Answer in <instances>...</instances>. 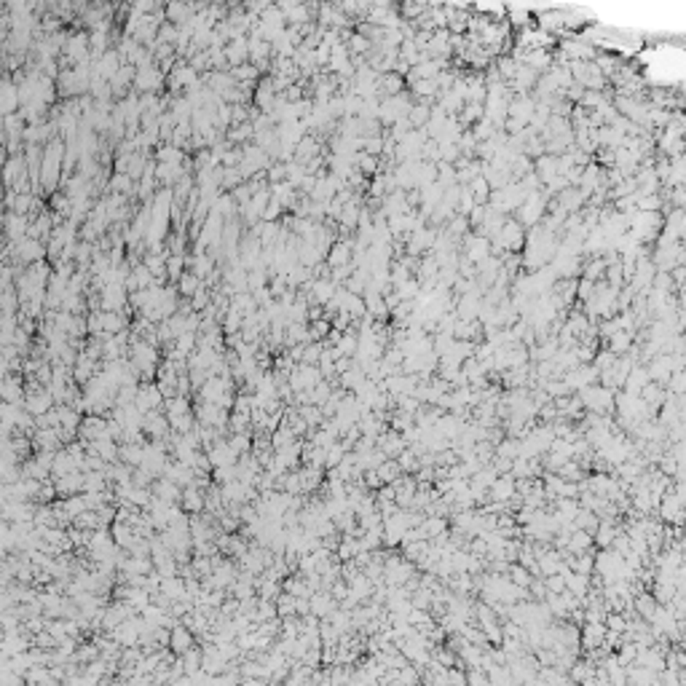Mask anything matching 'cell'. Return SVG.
Listing matches in <instances>:
<instances>
[{"mask_svg":"<svg viewBox=\"0 0 686 686\" xmlns=\"http://www.w3.org/2000/svg\"><path fill=\"white\" fill-rule=\"evenodd\" d=\"M65 172V143L59 137L49 140V145L43 147V158H41V174H38V188L54 191L62 180Z\"/></svg>","mask_w":686,"mask_h":686,"instance_id":"cell-1","label":"cell"},{"mask_svg":"<svg viewBox=\"0 0 686 686\" xmlns=\"http://www.w3.org/2000/svg\"><path fill=\"white\" fill-rule=\"evenodd\" d=\"M156 362H158V351L150 341H134L132 343V368L140 370L143 375H153L156 370Z\"/></svg>","mask_w":686,"mask_h":686,"instance_id":"cell-2","label":"cell"},{"mask_svg":"<svg viewBox=\"0 0 686 686\" xmlns=\"http://www.w3.org/2000/svg\"><path fill=\"white\" fill-rule=\"evenodd\" d=\"M126 287L123 284H105L102 287V303L99 311H110V314H121L126 306Z\"/></svg>","mask_w":686,"mask_h":686,"instance_id":"cell-3","label":"cell"},{"mask_svg":"<svg viewBox=\"0 0 686 686\" xmlns=\"http://www.w3.org/2000/svg\"><path fill=\"white\" fill-rule=\"evenodd\" d=\"M164 78L167 75L153 65V67H145V70H134V83L132 86H137V92H143V94H156L161 89Z\"/></svg>","mask_w":686,"mask_h":686,"instance_id":"cell-4","label":"cell"},{"mask_svg":"<svg viewBox=\"0 0 686 686\" xmlns=\"http://www.w3.org/2000/svg\"><path fill=\"white\" fill-rule=\"evenodd\" d=\"M121 65H123V59H121V54H118V49H107L97 59V65H92V75H97L102 81H110L113 75L121 70Z\"/></svg>","mask_w":686,"mask_h":686,"instance_id":"cell-5","label":"cell"},{"mask_svg":"<svg viewBox=\"0 0 686 686\" xmlns=\"http://www.w3.org/2000/svg\"><path fill=\"white\" fill-rule=\"evenodd\" d=\"M351 255H354V239H335L324 258H327L330 269H341V266L351 263Z\"/></svg>","mask_w":686,"mask_h":686,"instance_id":"cell-6","label":"cell"},{"mask_svg":"<svg viewBox=\"0 0 686 686\" xmlns=\"http://www.w3.org/2000/svg\"><path fill=\"white\" fill-rule=\"evenodd\" d=\"M14 255L22 260V263H41L43 258H46V247H43V242H38V239H22V242H17L14 245Z\"/></svg>","mask_w":686,"mask_h":686,"instance_id":"cell-7","label":"cell"},{"mask_svg":"<svg viewBox=\"0 0 686 686\" xmlns=\"http://www.w3.org/2000/svg\"><path fill=\"white\" fill-rule=\"evenodd\" d=\"M169 89L172 92H180V89H194L198 83V73L191 67V65H185V62H180V65H174L169 73Z\"/></svg>","mask_w":686,"mask_h":686,"instance_id":"cell-8","label":"cell"},{"mask_svg":"<svg viewBox=\"0 0 686 686\" xmlns=\"http://www.w3.org/2000/svg\"><path fill=\"white\" fill-rule=\"evenodd\" d=\"M222 56H225V65H228V67H236V65H245V62H249L247 35L245 38H236V41H228V43L222 46Z\"/></svg>","mask_w":686,"mask_h":686,"instance_id":"cell-9","label":"cell"},{"mask_svg":"<svg viewBox=\"0 0 686 686\" xmlns=\"http://www.w3.org/2000/svg\"><path fill=\"white\" fill-rule=\"evenodd\" d=\"M17 107H19V89H17V83L3 81L0 83V118L14 116Z\"/></svg>","mask_w":686,"mask_h":686,"instance_id":"cell-10","label":"cell"},{"mask_svg":"<svg viewBox=\"0 0 686 686\" xmlns=\"http://www.w3.org/2000/svg\"><path fill=\"white\" fill-rule=\"evenodd\" d=\"M161 402H164V397L158 392V386L145 384V386H140V389L134 392V408H137V410H156Z\"/></svg>","mask_w":686,"mask_h":686,"instance_id":"cell-11","label":"cell"},{"mask_svg":"<svg viewBox=\"0 0 686 686\" xmlns=\"http://www.w3.org/2000/svg\"><path fill=\"white\" fill-rule=\"evenodd\" d=\"M3 225H6V233H8V239L17 245V242H22V239H27V231H30V218L27 215H17V212H11L6 220H3Z\"/></svg>","mask_w":686,"mask_h":686,"instance_id":"cell-12","label":"cell"},{"mask_svg":"<svg viewBox=\"0 0 686 686\" xmlns=\"http://www.w3.org/2000/svg\"><path fill=\"white\" fill-rule=\"evenodd\" d=\"M110 92L113 94H118V97H126V92H129V83H134V67L132 65H121V70L113 75L110 81Z\"/></svg>","mask_w":686,"mask_h":686,"instance_id":"cell-13","label":"cell"},{"mask_svg":"<svg viewBox=\"0 0 686 686\" xmlns=\"http://www.w3.org/2000/svg\"><path fill=\"white\" fill-rule=\"evenodd\" d=\"M429 113H432L429 102H424V99H416L405 121H408V126H410V129H424V126H426V121H429Z\"/></svg>","mask_w":686,"mask_h":686,"instance_id":"cell-14","label":"cell"},{"mask_svg":"<svg viewBox=\"0 0 686 686\" xmlns=\"http://www.w3.org/2000/svg\"><path fill=\"white\" fill-rule=\"evenodd\" d=\"M207 83H209L207 89H212V92H215L218 97H220V94H225L228 89H233V86H236V81L231 78V73H228V70H215V73H209V75H207Z\"/></svg>","mask_w":686,"mask_h":686,"instance_id":"cell-15","label":"cell"},{"mask_svg":"<svg viewBox=\"0 0 686 686\" xmlns=\"http://www.w3.org/2000/svg\"><path fill=\"white\" fill-rule=\"evenodd\" d=\"M201 287H204V282L198 279L196 273H188V271H185V273L177 279V293L183 295V298H194Z\"/></svg>","mask_w":686,"mask_h":686,"instance_id":"cell-16","label":"cell"},{"mask_svg":"<svg viewBox=\"0 0 686 686\" xmlns=\"http://www.w3.org/2000/svg\"><path fill=\"white\" fill-rule=\"evenodd\" d=\"M459 123H461V129H466L469 123H477L483 118V105H477V102H464V107L459 110Z\"/></svg>","mask_w":686,"mask_h":686,"instance_id":"cell-17","label":"cell"},{"mask_svg":"<svg viewBox=\"0 0 686 686\" xmlns=\"http://www.w3.org/2000/svg\"><path fill=\"white\" fill-rule=\"evenodd\" d=\"M183 161H185L183 150L174 147L172 143H167V145H161L156 150V164H183Z\"/></svg>","mask_w":686,"mask_h":686,"instance_id":"cell-18","label":"cell"},{"mask_svg":"<svg viewBox=\"0 0 686 686\" xmlns=\"http://www.w3.org/2000/svg\"><path fill=\"white\" fill-rule=\"evenodd\" d=\"M27 408L32 410V413H46L51 408V392L46 389H38V392H32L30 397H27Z\"/></svg>","mask_w":686,"mask_h":686,"instance_id":"cell-19","label":"cell"},{"mask_svg":"<svg viewBox=\"0 0 686 686\" xmlns=\"http://www.w3.org/2000/svg\"><path fill=\"white\" fill-rule=\"evenodd\" d=\"M582 271V279H588V282H595L598 284V279H603V271H606V260H601V258H592L585 269Z\"/></svg>","mask_w":686,"mask_h":686,"instance_id":"cell-20","label":"cell"},{"mask_svg":"<svg viewBox=\"0 0 686 686\" xmlns=\"http://www.w3.org/2000/svg\"><path fill=\"white\" fill-rule=\"evenodd\" d=\"M107 188H110L116 196H123V194H129V191L134 188V180H132V177H126V174H118V172H116V174H113V180L107 183Z\"/></svg>","mask_w":686,"mask_h":686,"instance_id":"cell-21","label":"cell"},{"mask_svg":"<svg viewBox=\"0 0 686 686\" xmlns=\"http://www.w3.org/2000/svg\"><path fill=\"white\" fill-rule=\"evenodd\" d=\"M183 273H185V255H169L167 258V276L177 282Z\"/></svg>","mask_w":686,"mask_h":686,"instance_id":"cell-22","label":"cell"}]
</instances>
